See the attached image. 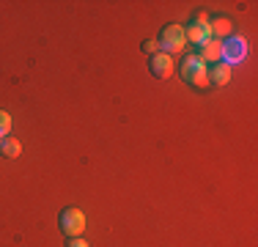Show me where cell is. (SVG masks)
<instances>
[{"label": "cell", "instance_id": "obj_1", "mask_svg": "<svg viewBox=\"0 0 258 247\" xmlns=\"http://www.w3.org/2000/svg\"><path fill=\"white\" fill-rule=\"evenodd\" d=\"M181 77L187 80L189 85H195V88H206L209 85V66L198 58V55H187L184 64H181Z\"/></svg>", "mask_w": 258, "mask_h": 247}, {"label": "cell", "instance_id": "obj_2", "mask_svg": "<svg viewBox=\"0 0 258 247\" xmlns=\"http://www.w3.org/2000/svg\"><path fill=\"white\" fill-rule=\"evenodd\" d=\"M187 47V33H184L181 25H168V28H162V36H159V49L168 55L173 52H181V49Z\"/></svg>", "mask_w": 258, "mask_h": 247}, {"label": "cell", "instance_id": "obj_3", "mask_svg": "<svg viewBox=\"0 0 258 247\" xmlns=\"http://www.w3.org/2000/svg\"><path fill=\"white\" fill-rule=\"evenodd\" d=\"M85 225H88V220H85V214L80 212V209H63L60 212V231L66 233V236H80V233L85 231Z\"/></svg>", "mask_w": 258, "mask_h": 247}, {"label": "cell", "instance_id": "obj_4", "mask_svg": "<svg viewBox=\"0 0 258 247\" xmlns=\"http://www.w3.org/2000/svg\"><path fill=\"white\" fill-rule=\"evenodd\" d=\"M244 55H247V41L239 39V36H231V39L223 41V60L228 66L239 64V60H244Z\"/></svg>", "mask_w": 258, "mask_h": 247}, {"label": "cell", "instance_id": "obj_5", "mask_svg": "<svg viewBox=\"0 0 258 247\" xmlns=\"http://www.w3.org/2000/svg\"><path fill=\"white\" fill-rule=\"evenodd\" d=\"M184 33H187V41H192V44H206L209 39H212V30H209V20L206 14H198L195 17V22L189 25V28H184Z\"/></svg>", "mask_w": 258, "mask_h": 247}, {"label": "cell", "instance_id": "obj_6", "mask_svg": "<svg viewBox=\"0 0 258 247\" xmlns=\"http://www.w3.org/2000/svg\"><path fill=\"white\" fill-rule=\"evenodd\" d=\"M173 72H176L173 55H168V52H157V55H151V74H157L159 80H168Z\"/></svg>", "mask_w": 258, "mask_h": 247}, {"label": "cell", "instance_id": "obj_7", "mask_svg": "<svg viewBox=\"0 0 258 247\" xmlns=\"http://www.w3.org/2000/svg\"><path fill=\"white\" fill-rule=\"evenodd\" d=\"M198 58L204 60V64H217V60H223V41L217 39H209L206 44H201V52Z\"/></svg>", "mask_w": 258, "mask_h": 247}, {"label": "cell", "instance_id": "obj_8", "mask_svg": "<svg viewBox=\"0 0 258 247\" xmlns=\"http://www.w3.org/2000/svg\"><path fill=\"white\" fill-rule=\"evenodd\" d=\"M209 30H212V39H231L233 36V22L228 17H217L214 22H209Z\"/></svg>", "mask_w": 258, "mask_h": 247}, {"label": "cell", "instance_id": "obj_9", "mask_svg": "<svg viewBox=\"0 0 258 247\" xmlns=\"http://www.w3.org/2000/svg\"><path fill=\"white\" fill-rule=\"evenodd\" d=\"M209 83L228 85L231 83V66L225 64V60H217V64H214V69H209Z\"/></svg>", "mask_w": 258, "mask_h": 247}, {"label": "cell", "instance_id": "obj_10", "mask_svg": "<svg viewBox=\"0 0 258 247\" xmlns=\"http://www.w3.org/2000/svg\"><path fill=\"white\" fill-rule=\"evenodd\" d=\"M0 151H3L9 159H14V157H20L22 146H20V140H14V138H3L0 140Z\"/></svg>", "mask_w": 258, "mask_h": 247}, {"label": "cell", "instance_id": "obj_11", "mask_svg": "<svg viewBox=\"0 0 258 247\" xmlns=\"http://www.w3.org/2000/svg\"><path fill=\"white\" fill-rule=\"evenodd\" d=\"M9 132H11V115L6 113V110H0V140H3Z\"/></svg>", "mask_w": 258, "mask_h": 247}, {"label": "cell", "instance_id": "obj_12", "mask_svg": "<svg viewBox=\"0 0 258 247\" xmlns=\"http://www.w3.org/2000/svg\"><path fill=\"white\" fill-rule=\"evenodd\" d=\"M143 49H146V52H149V55H157V52H159V41L149 39V41H146V44H143Z\"/></svg>", "mask_w": 258, "mask_h": 247}, {"label": "cell", "instance_id": "obj_13", "mask_svg": "<svg viewBox=\"0 0 258 247\" xmlns=\"http://www.w3.org/2000/svg\"><path fill=\"white\" fill-rule=\"evenodd\" d=\"M66 247H88V242H83L80 236H75V239H72V242L66 244Z\"/></svg>", "mask_w": 258, "mask_h": 247}]
</instances>
